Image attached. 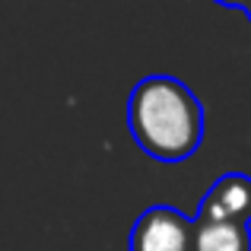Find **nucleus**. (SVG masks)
Masks as SVG:
<instances>
[{
	"mask_svg": "<svg viewBox=\"0 0 251 251\" xmlns=\"http://www.w3.org/2000/svg\"><path fill=\"white\" fill-rule=\"evenodd\" d=\"M197 220H220V223H251V178L242 172L216 178L201 203Z\"/></svg>",
	"mask_w": 251,
	"mask_h": 251,
	"instance_id": "7ed1b4c3",
	"label": "nucleus"
},
{
	"mask_svg": "<svg viewBox=\"0 0 251 251\" xmlns=\"http://www.w3.org/2000/svg\"><path fill=\"white\" fill-rule=\"evenodd\" d=\"M194 220L172 207H150L130 229V251H191Z\"/></svg>",
	"mask_w": 251,
	"mask_h": 251,
	"instance_id": "f03ea898",
	"label": "nucleus"
},
{
	"mask_svg": "<svg viewBox=\"0 0 251 251\" xmlns=\"http://www.w3.org/2000/svg\"><path fill=\"white\" fill-rule=\"evenodd\" d=\"M245 13H248V19H251V0H248V3H245Z\"/></svg>",
	"mask_w": 251,
	"mask_h": 251,
	"instance_id": "423d86ee",
	"label": "nucleus"
},
{
	"mask_svg": "<svg viewBox=\"0 0 251 251\" xmlns=\"http://www.w3.org/2000/svg\"><path fill=\"white\" fill-rule=\"evenodd\" d=\"M191 251H251V229L245 223L194 220Z\"/></svg>",
	"mask_w": 251,
	"mask_h": 251,
	"instance_id": "20e7f679",
	"label": "nucleus"
},
{
	"mask_svg": "<svg viewBox=\"0 0 251 251\" xmlns=\"http://www.w3.org/2000/svg\"><path fill=\"white\" fill-rule=\"evenodd\" d=\"M127 124L137 147L159 162H181L203 140V105L175 76H147L134 86Z\"/></svg>",
	"mask_w": 251,
	"mask_h": 251,
	"instance_id": "f257e3e1",
	"label": "nucleus"
},
{
	"mask_svg": "<svg viewBox=\"0 0 251 251\" xmlns=\"http://www.w3.org/2000/svg\"><path fill=\"white\" fill-rule=\"evenodd\" d=\"M220 6H239V10H245V3L248 0H216Z\"/></svg>",
	"mask_w": 251,
	"mask_h": 251,
	"instance_id": "39448f33",
	"label": "nucleus"
}]
</instances>
